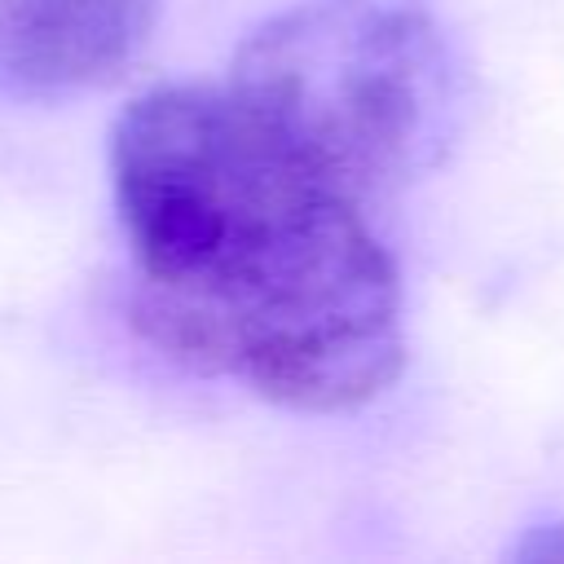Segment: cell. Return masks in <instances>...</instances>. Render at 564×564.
<instances>
[{"label":"cell","mask_w":564,"mask_h":564,"mask_svg":"<svg viewBox=\"0 0 564 564\" xmlns=\"http://www.w3.org/2000/svg\"><path fill=\"white\" fill-rule=\"evenodd\" d=\"M159 18L163 0H0V93L62 101L115 84Z\"/></svg>","instance_id":"obj_3"},{"label":"cell","mask_w":564,"mask_h":564,"mask_svg":"<svg viewBox=\"0 0 564 564\" xmlns=\"http://www.w3.org/2000/svg\"><path fill=\"white\" fill-rule=\"evenodd\" d=\"M225 84L370 207L449 159L467 101L432 0H291L242 35Z\"/></svg>","instance_id":"obj_2"},{"label":"cell","mask_w":564,"mask_h":564,"mask_svg":"<svg viewBox=\"0 0 564 564\" xmlns=\"http://www.w3.org/2000/svg\"><path fill=\"white\" fill-rule=\"evenodd\" d=\"M132 326L176 366L352 414L405 366V291L370 203L229 84H159L110 132Z\"/></svg>","instance_id":"obj_1"},{"label":"cell","mask_w":564,"mask_h":564,"mask_svg":"<svg viewBox=\"0 0 564 564\" xmlns=\"http://www.w3.org/2000/svg\"><path fill=\"white\" fill-rule=\"evenodd\" d=\"M516 555H520V560H564V524L533 529L529 542H524Z\"/></svg>","instance_id":"obj_4"}]
</instances>
